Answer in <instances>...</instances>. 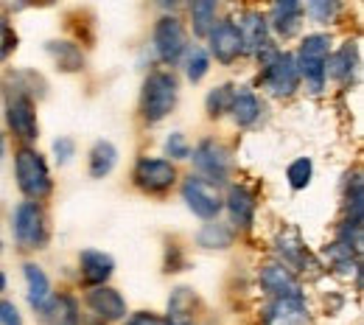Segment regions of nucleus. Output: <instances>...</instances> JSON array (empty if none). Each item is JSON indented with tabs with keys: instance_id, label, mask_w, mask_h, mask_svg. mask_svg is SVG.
<instances>
[{
	"instance_id": "nucleus-19",
	"label": "nucleus",
	"mask_w": 364,
	"mask_h": 325,
	"mask_svg": "<svg viewBox=\"0 0 364 325\" xmlns=\"http://www.w3.org/2000/svg\"><path fill=\"white\" fill-rule=\"evenodd\" d=\"M193 311H196V294H193V289H188V286L174 289L171 297H168V323L191 325L193 323Z\"/></svg>"
},
{
	"instance_id": "nucleus-6",
	"label": "nucleus",
	"mask_w": 364,
	"mask_h": 325,
	"mask_svg": "<svg viewBox=\"0 0 364 325\" xmlns=\"http://www.w3.org/2000/svg\"><path fill=\"white\" fill-rule=\"evenodd\" d=\"M264 73H261V85L264 90H269L272 95L283 98V95H291L300 87V70H297V62L291 53H274L267 65H261Z\"/></svg>"
},
{
	"instance_id": "nucleus-17",
	"label": "nucleus",
	"mask_w": 364,
	"mask_h": 325,
	"mask_svg": "<svg viewBox=\"0 0 364 325\" xmlns=\"http://www.w3.org/2000/svg\"><path fill=\"white\" fill-rule=\"evenodd\" d=\"M225 205H228L232 225H238L244 230L252 228V219H255V196H252V191H247L244 186H232L228 191Z\"/></svg>"
},
{
	"instance_id": "nucleus-14",
	"label": "nucleus",
	"mask_w": 364,
	"mask_h": 325,
	"mask_svg": "<svg viewBox=\"0 0 364 325\" xmlns=\"http://www.w3.org/2000/svg\"><path fill=\"white\" fill-rule=\"evenodd\" d=\"M261 286L272 297H294V294H300V283H297L294 272L286 264H267L261 270Z\"/></svg>"
},
{
	"instance_id": "nucleus-11",
	"label": "nucleus",
	"mask_w": 364,
	"mask_h": 325,
	"mask_svg": "<svg viewBox=\"0 0 364 325\" xmlns=\"http://www.w3.org/2000/svg\"><path fill=\"white\" fill-rule=\"evenodd\" d=\"M264 325H311V311L300 294L294 297H274L264 314Z\"/></svg>"
},
{
	"instance_id": "nucleus-7",
	"label": "nucleus",
	"mask_w": 364,
	"mask_h": 325,
	"mask_svg": "<svg viewBox=\"0 0 364 325\" xmlns=\"http://www.w3.org/2000/svg\"><path fill=\"white\" fill-rule=\"evenodd\" d=\"M182 199L188 202V208L193 211V216L199 219H216L219 211L225 208V199L219 193V186L208 183L205 177H188L182 186Z\"/></svg>"
},
{
	"instance_id": "nucleus-23",
	"label": "nucleus",
	"mask_w": 364,
	"mask_h": 325,
	"mask_svg": "<svg viewBox=\"0 0 364 325\" xmlns=\"http://www.w3.org/2000/svg\"><path fill=\"white\" fill-rule=\"evenodd\" d=\"M118 163V149L109 140H98L90 149V177L92 180H104Z\"/></svg>"
},
{
	"instance_id": "nucleus-35",
	"label": "nucleus",
	"mask_w": 364,
	"mask_h": 325,
	"mask_svg": "<svg viewBox=\"0 0 364 325\" xmlns=\"http://www.w3.org/2000/svg\"><path fill=\"white\" fill-rule=\"evenodd\" d=\"M127 325H171V323H168V317H160V314H151V311H137V314L129 317Z\"/></svg>"
},
{
	"instance_id": "nucleus-30",
	"label": "nucleus",
	"mask_w": 364,
	"mask_h": 325,
	"mask_svg": "<svg viewBox=\"0 0 364 325\" xmlns=\"http://www.w3.org/2000/svg\"><path fill=\"white\" fill-rule=\"evenodd\" d=\"M208 112H210V118H219V115H225L230 112V104H232V87L230 85H222V87H213L210 93H208Z\"/></svg>"
},
{
	"instance_id": "nucleus-9",
	"label": "nucleus",
	"mask_w": 364,
	"mask_h": 325,
	"mask_svg": "<svg viewBox=\"0 0 364 325\" xmlns=\"http://www.w3.org/2000/svg\"><path fill=\"white\" fill-rule=\"evenodd\" d=\"M154 50L166 65H177L188 50V37L177 17H160L154 26Z\"/></svg>"
},
{
	"instance_id": "nucleus-40",
	"label": "nucleus",
	"mask_w": 364,
	"mask_h": 325,
	"mask_svg": "<svg viewBox=\"0 0 364 325\" xmlns=\"http://www.w3.org/2000/svg\"><path fill=\"white\" fill-rule=\"evenodd\" d=\"M191 325H193V323H191Z\"/></svg>"
},
{
	"instance_id": "nucleus-24",
	"label": "nucleus",
	"mask_w": 364,
	"mask_h": 325,
	"mask_svg": "<svg viewBox=\"0 0 364 325\" xmlns=\"http://www.w3.org/2000/svg\"><path fill=\"white\" fill-rule=\"evenodd\" d=\"M356 65H359V56H356V46L353 43H348L345 48H339L333 56H331V62H328V73L336 79V82H348L350 76H353V70H356Z\"/></svg>"
},
{
	"instance_id": "nucleus-25",
	"label": "nucleus",
	"mask_w": 364,
	"mask_h": 325,
	"mask_svg": "<svg viewBox=\"0 0 364 325\" xmlns=\"http://www.w3.org/2000/svg\"><path fill=\"white\" fill-rule=\"evenodd\" d=\"M196 244L205 250H228L232 244V230L216 219H208V225L196 233Z\"/></svg>"
},
{
	"instance_id": "nucleus-33",
	"label": "nucleus",
	"mask_w": 364,
	"mask_h": 325,
	"mask_svg": "<svg viewBox=\"0 0 364 325\" xmlns=\"http://www.w3.org/2000/svg\"><path fill=\"white\" fill-rule=\"evenodd\" d=\"M73 151H76V143L70 138L53 140V154H56V163H59V166H65V163L73 157Z\"/></svg>"
},
{
	"instance_id": "nucleus-18",
	"label": "nucleus",
	"mask_w": 364,
	"mask_h": 325,
	"mask_svg": "<svg viewBox=\"0 0 364 325\" xmlns=\"http://www.w3.org/2000/svg\"><path fill=\"white\" fill-rule=\"evenodd\" d=\"M40 314L46 325H79V306L70 294H50Z\"/></svg>"
},
{
	"instance_id": "nucleus-36",
	"label": "nucleus",
	"mask_w": 364,
	"mask_h": 325,
	"mask_svg": "<svg viewBox=\"0 0 364 325\" xmlns=\"http://www.w3.org/2000/svg\"><path fill=\"white\" fill-rule=\"evenodd\" d=\"M274 6H291V9H300V0H277Z\"/></svg>"
},
{
	"instance_id": "nucleus-34",
	"label": "nucleus",
	"mask_w": 364,
	"mask_h": 325,
	"mask_svg": "<svg viewBox=\"0 0 364 325\" xmlns=\"http://www.w3.org/2000/svg\"><path fill=\"white\" fill-rule=\"evenodd\" d=\"M0 325H23V317H20L17 306L9 303V300H0Z\"/></svg>"
},
{
	"instance_id": "nucleus-16",
	"label": "nucleus",
	"mask_w": 364,
	"mask_h": 325,
	"mask_svg": "<svg viewBox=\"0 0 364 325\" xmlns=\"http://www.w3.org/2000/svg\"><path fill=\"white\" fill-rule=\"evenodd\" d=\"M238 34H241V43H244V50H261L264 46H269L267 43V37H269V23H267V17L261 14V11H247L241 20H238Z\"/></svg>"
},
{
	"instance_id": "nucleus-5",
	"label": "nucleus",
	"mask_w": 364,
	"mask_h": 325,
	"mask_svg": "<svg viewBox=\"0 0 364 325\" xmlns=\"http://www.w3.org/2000/svg\"><path fill=\"white\" fill-rule=\"evenodd\" d=\"M14 238L23 250H40L48 241L46 211L34 199L17 205V211H14Z\"/></svg>"
},
{
	"instance_id": "nucleus-20",
	"label": "nucleus",
	"mask_w": 364,
	"mask_h": 325,
	"mask_svg": "<svg viewBox=\"0 0 364 325\" xmlns=\"http://www.w3.org/2000/svg\"><path fill=\"white\" fill-rule=\"evenodd\" d=\"M230 112H232L238 127H252L258 121V115H261V104H258L255 93H250L247 87H238V90H232Z\"/></svg>"
},
{
	"instance_id": "nucleus-13",
	"label": "nucleus",
	"mask_w": 364,
	"mask_h": 325,
	"mask_svg": "<svg viewBox=\"0 0 364 325\" xmlns=\"http://www.w3.org/2000/svg\"><path fill=\"white\" fill-rule=\"evenodd\" d=\"M208 37H210V53L222 65H232L244 53V43H241V34H238L235 23H219V26H213L208 31Z\"/></svg>"
},
{
	"instance_id": "nucleus-8",
	"label": "nucleus",
	"mask_w": 364,
	"mask_h": 325,
	"mask_svg": "<svg viewBox=\"0 0 364 325\" xmlns=\"http://www.w3.org/2000/svg\"><path fill=\"white\" fill-rule=\"evenodd\" d=\"M193 166L208 183L219 186V183L228 180L230 174V151L216 140H202L193 149Z\"/></svg>"
},
{
	"instance_id": "nucleus-1",
	"label": "nucleus",
	"mask_w": 364,
	"mask_h": 325,
	"mask_svg": "<svg viewBox=\"0 0 364 325\" xmlns=\"http://www.w3.org/2000/svg\"><path fill=\"white\" fill-rule=\"evenodd\" d=\"M177 95H180V85H177V76L174 73H168V70L149 73L146 82H143V95H140V112H143V118L149 124H160L177 107Z\"/></svg>"
},
{
	"instance_id": "nucleus-26",
	"label": "nucleus",
	"mask_w": 364,
	"mask_h": 325,
	"mask_svg": "<svg viewBox=\"0 0 364 325\" xmlns=\"http://www.w3.org/2000/svg\"><path fill=\"white\" fill-rule=\"evenodd\" d=\"M216 3L219 0H188V11L193 20V34L208 37V31L213 28L216 20Z\"/></svg>"
},
{
	"instance_id": "nucleus-39",
	"label": "nucleus",
	"mask_w": 364,
	"mask_h": 325,
	"mask_svg": "<svg viewBox=\"0 0 364 325\" xmlns=\"http://www.w3.org/2000/svg\"><path fill=\"white\" fill-rule=\"evenodd\" d=\"M3 151H6V146H3V135H0V160H3Z\"/></svg>"
},
{
	"instance_id": "nucleus-37",
	"label": "nucleus",
	"mask_w": 364,
	"mask_h": 325,
	"mask_svg": "<svg viewBox=\"0 0 364 325\" xmlns=\"http://www.w3.org/2000/svg\"><path fill=\"white\" fill-rule=\"evenodd\" d=\"M157 3L166 6V9H174V6H177V0H157Z\"/></svg>"
},
{
	"instance_id": "nucleus-21",
	"label": "nucleus",
	"mask_w": 364,
	"mask_h": 325,
	"mask_svg": "<svg viewBox=\"0 0 364 325\" xmlns=\"http://www.w3.org/2000/svg\"><path fill=\"white\" fill-rule=\"evenodd\" d=\"M48 53L53 56L56 68H59V70H65V73H76V70H82V68H85V53L73 46V43L53 40V43H48Z\"/></svg>"
},
{
	"instance_id": "nucleus-31",
	"label": "nucleus",
	"mask_w": 364,
	"mask_h": 325,
	"mask_svg": "<svg viewBox=\"0 0 364 325\" xmlns=\"http://www.w3.org/2000/svg\"><path fill=\"white\" fill-rule=\"evenodd\" d=\"M14 48H17V34H14L11 23L0 14V62H6L14 53Z\"/></svg>"
},
{
	"instance_id": "nucleus-15",
	"label": "nucleus",
	"mask_w": 364,
	"mask_h": 325,
	"mask_svg": "<svg viewBox=\"0 0 364 325\" xmlns=\"http://www.w3.org/2000/svg\"><path fill=\"white\" fill-rule=\"evenodd\" d=\"M79 267H82V280L87 286H101L109 280L112 270H115V261H112V255H107L101 250H85L79 255Z\"/></svg>"
},
{
	"instance_id": "nucleus-22",
	"label": "nucleus",
	"mask_w": 364,
	"mask_h": 325,
	"mask_svg": "<svg viewBox=\"0 0 364 325\" xmlns=\"http://www.w3.org/2000/svg\"><path fill=\"white\" fill-rule=\"evenodd\" d=\"M23 272H26V283H28V303H31V309L40 311L50 297V280L37 264H26Z\"/></svg>"
},
{
	"instance_id": "nucleus-28",
	"label": "nucleus",
	"mask_w": 364,
	"mask_h": 325,
	"mask_svg": "<svg viewBox=\"0 0 364 325\" xmlns=\"http://www.w3.org/2000/svg\"><path fill=\"white\" fill-rule=\"evenodd\" d=\"M311 174H314V163L309 157H297L289 169H286V180L294 191H303V188L311 183Z\"/></svg>"
},
{
	"instance_id": "nucleus-29",
	"label": "nucleus",
	"mask_w": 364,
	"mask_h": 325,
	"mask_svg": "<svg viewBox=\"0 0 364 325\" xmlns=\"http://www.w3.org/2000/svg\"><path fill=\"white\" fill-rule=\"evenodd\" d=\"M339 6H342V0H306L309 17L314 23H333L339 14Z\"/></svg>"
},
{
	"instance_id": "nucleus-12",
	"label": "nucleus",
	"mask_w": 364,
	"mask_h": 325,
	"mask_svg": "<svg viewBox=\"0 0 364 325\" xmlns=\"http://www.w3.org/2000/svg\"><path fill=\"white\" fill-rule=\"evenodd\" d=\"M87 306L95 317H101L104 323H118L127 317V300L121 297V292L109 289V286H92L87 292Z\"/></svg>"
},
{
	"instance_id": "nucleus-4",
	"label": "nucleus",
	"mask_w": 364,
	"mask_h": 325,
	"mask_svg": "<svg viewBox=\"0 0 364 325\" xmlns=\"http://www.w3.org/2000/svg\"><path fill=\"white\" fill-rule=\"evenodd\" d=\"M6 118L9 127L17 138L37 140L40 124H37V110H34V95L17 87H6Z\"/></svg>"
},
{
	"instance_id": "nucleus-2",
	"label": "nucleus",
	"mask_w": 364,
	"mask_h": 325,
	"mask_svg": "<svg viewBox=\"0 0 364 325\" xmlns=\"http://www.w3.org/2000/svg\"><path fill=\"white\" fill-rule=\"evenodd\" d=\"M328 53H331V40L325 34H309L300 46V53L294 56L300 79H306V85L311 87V93H319L325 87L328 79Z\"/></svg>"
},
{
	"instance_id": "nucleus-10",
	"label": "nucleus",
	"mask_w": 364,
	"mask_h": 325,
	"mask_svg": "<svg viewBox=\"0 0 364 325\" xmlns=\"http://www.w3.org/2000/svg\"><path fill=\"white\" fill-rule=\"evenodd\" d=\"M135 183L149 193H163L177 183V169L171 160L143 157L135 166Z\"/></svg>"
},
{
	"instance_id": "nucleus-27",
	"label": "nucleus",
	"mask_w": 364,
	"mask_h": 325,
	"mask_svg": "<svg viewBox=\"0 0 364 325\" xmlns=\"http://www.w3.org/2000/svg\"><path fill=\"white\" fill-rule=\"evenodd\" d=\"M185 53H188V59H185V73H188V79L196 85V82H202V79L208 76V70H210V59H208V53H205L199 46L188 48Z\"/></svg>"
},
{
	"instance_id": "nucleus-32",
	"label": "nucleus",
	"mask_w": 364,
	"mask_h": 325,
	"mask_svg": "<svg viewBox=\"0 0 364 325\" xmlns=\"http://www.w3.org/2000/svg\"><path fill=\"white\" fill-rule=\"evenodd\" d=\"M166 154L174 157V160H185V157H191V146L185 143L180 132H171L168 140H166Z\"/></svg>"
},
{
	"instance_id": "nucleus-3",
	"label": "nucleus",
	"mask_w": 364,
	"mask_h": 325,
	"mask_svg": "<svg viewBox=\"0 0 364 325\" xmlns=\"http://www.w3.org/2000/svg\"><path fill=\"white\" fill-rule=\"evenodd\" d=\"M14 174H17V186L20 191L40 202L50 193V174H48V166L43 160V154L37 149H20L17 157H14Z\"/></svg>"
},
{
	"instance_id": "nucleus-38",
	"label": "nucleus",
	"mask_w": 364,
	"mask_h": 325,
	"mask_svg": "<svg viewBox=\"0 0 364 325\" xmlns=\"http://www.w3.org/2000/svg\"><path fill=\"white\" fill-rule=\"evenodd\" d=\"M3 289H6V275L0 272V292H3Z\"/></svg>"
}]
</instances>
